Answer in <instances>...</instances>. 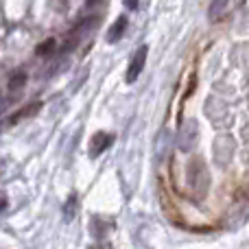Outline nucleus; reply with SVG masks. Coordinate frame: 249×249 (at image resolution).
<instances>
[{
    "label": "nucleus",
    "mask_w": 249,
    "mask_h": 249,
    "mask_svg": "<svg viewBox=\"0 0 249 249\" xmlns=\"http://www.w3.org/2000/svg\"><path fill=\"white\" fill-rule=\"evenodd\" d=\"M186 190L195 201H201L210 190V171L201 158H193L186 168Z\"/></svg>",
    "instance_id": "f257e3e1"
},
{
    "label": "nucleus",
    "mask_w": 249,
    "mask_h": 249,
    "mask_svg": "<svg viewBox=\"0 0 249 249\" xmlns=\"http://www.w3.org/2000/svg\"><path fill=\"white\" fill-rule=\"evenodd\" d=\"M197 142H199V123L195 118H188V121L181 123V129L177 133V149L184 151V153H190L197 146Z\"/></svg>",
    "instance_id": "f03ea898"
},
{
    "label": "nucleus",
    "mask_w": 249,
    "mask_h": 249,
    "mask_svg": "<svg viewBox=\"0 0 249 249\" xmlns=\"http://www.w3.org/2000/svg\"><path fill=\"white\" fill-rule=\"evenodd\" d=\"M146 55H149V46H146V44H142V46H138L136 51H133L131 59H129V68H127V83H133L140 77L142 68H144V64H146Z\"/></svg>",
    "instance_id": "7ed1b4c3"
},
{
    "label": "nucleus",
    "mask_w": 249,
    "mask_h": 249,
    "mask_svg": "<svg viewBox=\"0 0 249 249\" xmlns=\"http://www.w3.org/2000/svg\"><path fill=\"white\" fill-rule=\"evenodd\" d=\"M234 149H236V144H234V140L230 136H219L214 142V160L219 166H228L230 160H232L234 155Z\"/></svg>",
    "instance_id": "20e7f679"
},
{
    "label": "nucleus",
    "mask_w": 249,
    "mask_h": 249,
    "mask_svg": "<svg viewBox=\"0 0 249 249\" xmlns=\"http://www.w3.org/2000/svg\"><path fill=\"white\" fill-rule=\"evenodd\" d=\"M114 142V138L109 136V133H105V131H99L94 138L90 140V155L92 158H99L103 151H107L109 149V144Z\"/></svg>",
    "instance_id": "39448f33"
},
{
    "label": "nucleus",
    "mask_w": 249,
    "mask_h": 249,
    "mask_svg": "<svg viewBox=\"0 0 249 249\" xmlns=\"http://www.w3.org/2000/svg\"><path fill=\"white\" fill-rule=\"evenodd\" d=\"M168 149H171V131H168V129H162L158 136V142H155V160L166 158Z\"/></svg>",
    "instance_id": "423d86ee"
},
{
    "label": "nucleus",
    "mask_w": 249,
    "mask_h": 249,
    "mask_svg": "<svg viewBox=\"0 0 249 249\" xmlns=\"http://www.w3.org/2000/svg\"><path fill=\"white\" fill-rule=\"evenodd\" d=\"M124 29H127V18L121 16V18H116V22H114L112 26H109V31H107V35H105V39H107L109 44H114V42H118V39L124 35Z\"/></svg>",
    "instance_id": "0eeeda50"
},
{
    "label": "nucleus",
    "mask_w": 249,
    "mask_h": 249,
    "mask_svg": "<svg viewBox=\"0 0 249 249\" xmlns=\"http://www.w3.org/2000/svg\"><path fill=\"white\" fill-rule=\"evenodd\" d=\"M228 2H230V0H212L210 7H208V18H210L212 22H216L225 13V9H228Z\"/></svg>",
    "instance_id": "6e6552de"
},
{
    "label": "nucleus",
    "mask_w": 249,
    "mask_h": 249,
    "mask_svg": "<svg viewBox=\"0 0 249 249\" xmlns=\"http://www.w3.org/2000/svg\"><path fill=\"white\" fill-rule=\"evenodd\" d=\"M77 195H70V197H68V201H66L64 203V210H61V212H64V221H66V223H70V221H72L74 219V214H77Z\"/></svg>",
    "instance_id": "1a4fd4ad"
},
{
    "label": "nucleus",
    "mask_w": 249,
    "mask_h": 249,
    "mask_svg": "<svg viewBox=\"0 0 249 249\" xmlns=\"http://www.w3.org/2000/svg\"><path fill=\"white\" fill-rule=\"evenodd\" d=\"M107 230H109V228H107V225H105L101 219H92V221H90V234L96 238V241H103L105 234H107Z\"/></svg>",
    "instance_id": "9d476101"
},
{
    "label": "nucleus",
    "mask_w": 249,
    "mask_h": 249,
    "mask_svg": "<svg viewBox=\"0 0 249 249\" xmlns=\"http://www.w3.org/2000/svg\"><path fill=\"white\" fill-rule=\"evenodd\" d=\"M249 219V201L245 203V208H243V212H234V216H230V221H232V228H236V225H243L245 221Z\"/></svg>",
    "instance_id": "9b49d317"
},
{
    "label": "nucleus",
    "mask_w": 249,
    "mask_h": 249,
    "mask_svg": "<svg viewBox=\"0 0 249 249\" xmlns=\"http://www.w3.org/2000/svg\"><path fill=\"white\" fill-rule=\"evenodd\" d=\"M24 81H26V74H24V72H18V74H13V77H11V81H9V90H11V92L20 90V88L24 86Z\"/></svg>",
    "instance_id": "f8f14e48"
},
{
    "label": "nucleus",
    "mask_w": 249,
    "mask_h": 249,
    "mask_svg": "<svg viewBox=\"0 0 249 249\" xmlns=\"http://www.w3.org/2000/svg\"><path fill=\"white\" fill-rule=\"evenodd\" d=\"M55 51V39H46V42H42L39 44V48H37V55H51V53Z\"/></svg>",
    "instance_id": "ddd939ff"
},
{
    "label": "nucleus",
    "mask_w": 249,
    "mask_h": 249,
    "mask_svg": "<svg viewBox=\"0 0 249 249\" xmlns=\"http://www.w3.org/2000/svg\"><path fill=\"white\" fill-rule=\"evenodd\" d=\"M7 203H9L7 193H4V190H0V212H2V210H7Z\"/></svg>",
    "instance_id": "4468645a"
},
{
    "label": "nucleus",
    "mask_w": 249,
    "mask_h": 249,
    "mask_svg": "<svg viewBox=\"0 0 249 249\" xmlns=\"http://www.w3.org/2000/svg\"><path fill=\"white\" fill-rule=\"evenodd\" d=\"M123 2H124V7H127L129 11H136L138 4H140V0H123Z\"/></svg>",
    "instance_id": "2eb2a0df"
},
{
    "label": "nucleus",
    "mask_w": 249,
    "mask_h": 249,
    "mask_svg": "<svg viewBox=\"0 0 249 249\" xmlns=\"http://www.w3.org/2000/svg\"><path fill=\"white\" fill-rule=\"evenodd\" d=\"M88 249H112V245H109L107 241H99L96 245H92V247H88Z\"/></svg>",
    "instance_id": "dca6fc26"
},
{
    "label": "nucleus",
    "mask_w": 249,
    "mask_h": 249,
    "mask_svg": "<svg viewBox=\"0 0 249 249\" xmlns=\"http://www.w3.org/2000/svg\"><path fill=\"white\" fill-rule=\"evenodd\" d=\"M4 168H7V162H4V160H2V158H0V177H2Z\"/></svg>",
    "instance_id": "f3484780"
}]
</instances>
